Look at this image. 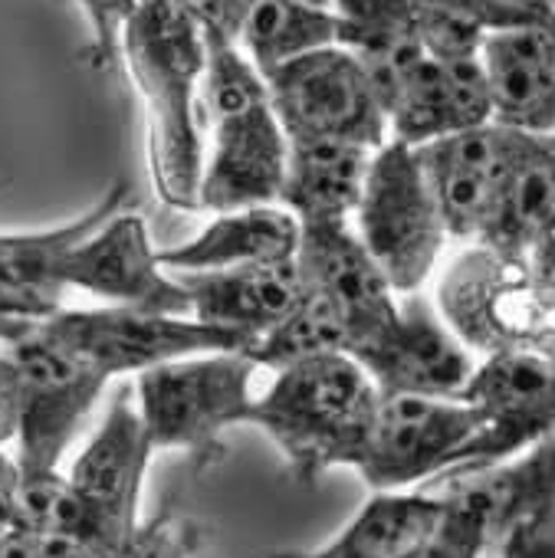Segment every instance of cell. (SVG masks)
<instances>
[{
  "label": "cell",
  "instance_id": "1",
  "mask_svg": "<svg viewBox=\"0 0 555 558\" xmlns=\"http://www.w3.org/2000/svg\"><path fill=\"white\" fill-rule=\"evenodd\" d=\"M122 60L145 106L155 194L171 210H197L207 47L174 0H148L122 34Z\"/></svg>",
  "mask_w": 555,
  "mask_h": 558
},
{
  "label": "cell",
  "instance_id": "2",
  "mask_svg": "<svg viewBox=\"0 0 555 558\" xmlns=\"http://www.w3.org/2000/svg\"><path fill=\"white\" fill-rule=\"evenodd\" d=\"M378 401L365 368L336 352L273 372L246 424L276 447L300 486H313L329 470L359 466Z\"/></svg>",
  "mask_w": 555,
  "mask_h": 558
},
{
  "label": "cell",
  "instance_id": "3",
  "mask_svg": "<svg viewBox=\"0 0 555 558\" xmlns=\"http://www.w3.org/2000/svg\"><path fill=\"white\" fill-rule=\"evenodd\" d=\"M204 168L197 210L280 204L290 138L273 112L263 73L233 44H204Z\"/></svg>",
  "mask_w": 555,
  "mask_h": 558
},
{
  "label": "cell",
  "instance_id": "4",
  "mask_svg": "<svg viewBox=\"0 0 555 558\" xmlns=\"http://www.w3.org/2000/svg\"><path fill=\"white\" fill-rule=\"evenodd\" d=\"M256 372L246 352H204L135 375V408L152 450L184 453L197 473L220 463L224 434L250 421Z\"/></svg>",
  "mask_w": 555,
  "mask_h": 558
},
{
  "label": "cell",
  "instance_id": "5",
  "mask_svg": "<svg viewBox=\"0 0 555 558\" xmlns=\"http://www.w3.org/2000/svg\"><path fill=\"white\" fill-rule=\"evenodd\" d=\"M437 313L473 355L535 349L555 336V296L526 259L473 243L441 276Z\"/></svg>",
  "mask_w": 555,
  "mask_h": 558
},
{
  "label": "cell",
  "instance_id": "6",
  "mask_svg": "<svg viewBox=\"0 0 555 558\" xmlns=\"http://www.w3.org/2000/svg\"><path fill=\"white\" fill-rule=\"evenodd\" d=\"M352 230L398 296H414L431 279L450 233L411 145L388 138L372 155Z\"/></svg>",
  "mask_w": 555,
  "mask_h": 558
},
{
  "label": "cell",
  "instance_id": "7",
  "mask_svg": "<svg viewBox=\"0 0 555 558\" xmlns=\"http://www.w3.org/2000/svg\"><path fill=\"white\" fill-rule=\"evenodd\" d=\"M8 352L21 378V427L14 444L17 480L57 476L109 378L53 342L40 326Z\"/></svg>",
  "mask_w": 555,
  "mask_h": 558
},
{
  "label": "cell",
  "instance_id": "8",
  "mask_svg": "<svg viewBox=\"0 0 555 558\" xmlns=\"http://www.w3.org/2000/svg\"><path fill=\"white\" fill-rule=\"evenodd\" d=\"M263 80L290 142L333 138L372 151L388 142V116L375 83L339 44L313 50Z\"/></svg>",
  "mask_w": 555,
  "mask_h": 558
},
{
  "label": "cell",
  "instance_id": "9",
  "mask_svg": "<svg viewBox=\"0 0 555 558\" xmlns=\"http://www.w3.org/2000/svg\"><path fill=\"white\" fill-rule=\"evenodd\" d=\"M40 329L76 352L89 365H96L109 381L135 378L165 362H178L204 352H250V342L204 326L191 316H158L119 306L96 310H57Z\"/></svg>",
  "mask_w": 555,
  "mask_h": 558
},
{
  "label": "cell",
  "instance_id": "10",
  "mask_svg": "<svg viewBox=\"0 0 555 558\" xmlns=\"http://www.w3.org/2000/svg\"><path fill=\"white\" fill-rule=\"evenodd\" d=\"M480 430L463 398L382 395L355 473L372 493L421 489L450 473Z\"/></svg>",
  "mask_w": 555,
  "mask_h": 558
},
{
  "label": "cell",
  "instance_id": "11",
  "mask_svg": "<svg viewBox=\"0 0 555 558\" xmlns=\"http://www.w3.org/2000/svg\"><path fill=\"white\" fill-rule=\"evenodd\" d=\"M463 401L476 411L480 430L460 463L444 476L503 463L555 434V355L545 349L486 355L476 362Z\"/></svg>",
  "mask_w": 555,
  "mask_h": 558
},
{
  "label": "cell",
  "instance_id": "12",
  "mask_svg": "<svg viewBox=\"0 0 555 558\" xmlns=\"http://www.w3.org/2000/svg\"><path fill=\"white\" fill-rule=\"evenodd\" d=\"M63 290H80L102 306L191 316L188 293L181 279L161 266L145 217L125 207L70 250Z\"/></svg>",
  "mask_w": 555,
  "mask_h": 558
},
{
  "label": "cell",
  "instance_id": "13",
  "mask_svg": "<svg viewBox=\"0 0 555 558\" xmlns=\"http://www.w3.org/2000/svg\"><path fill=\"white\" fill-rule=\"evenodd\" d=\"M378 395L411 398H463L476 355L450 332L431 300L401 296L398 313L385 329L349 352Z\"/></svg>",
  "mask_w": 555,
  "mask_h": 558
},
{
  "label": "cell",
  "instance_id": "14",
  "mask_svg": "<svg viewBox=\"0 0 555 558\" xmlns=\"http://www.w3.org/2000/svg\"><path fill=\"white\" fill-rule=\"evenodd\" d=\"M297 266L303 276V290L319 296L346 326L349 349L346 355L372 339L391 323L401 296L388 287V279L362 246L352 220L333 223H300Z\"/></svg>",
  "mask_w": 555,
  "mask_h": 558
},
{
  "label": "cell",
  "instance_id": "15",
  "mask_svg": "<svg viewBox=\"0 0 555 558\" xmlns=\"http://www.w3.org/2000/svg\"><path fill=\"white\" fill-rule=\"evenodd\" d=\"M476 243L526 259L539 279H555V148L548 138L512 129L509 165Z\"/></svg>",
  "mask_w": 555,
  "mask_h": 558
},
{
  "label": "cell",
  "instance_id": "16",
  "mask_svg": "<svg viewBox=\"0 0 555 558\" xmlns=\"http://www.w3.org/2000/svg\"><path fill=\"white\" fill-rule=\"evenodd\" d=\"M509 148L512 129L496 122L414 148L450 240H480L509 165Z\"/></svg>",
  "mask_w": 555,
  "mask_h": 558
},
{
  "label": "cell",
  "instance_id": "17",
  "mask_svg": "<svg viewBox=\"0 0 555 558\" xmlns=\"http://www.w3.org/2000/svg\"><path fill=\"white\" fill-rule=\"evenodd\" d=\"M388 138L421 148L427 142L493 122L486 80L476 60L421 57L385 102Z\"/></svg>",
  "mask_w": 555,
  "mask_h": 558
},
{
  "label": "cell",
  "instance_id": "18",
  "mask_svg": "<svg viewBox=\"0 0 555 558\" xmlns=\"http://www.w3.org/2000/svg\"><path fill=\"white\" fill-rule=\"evenodd\" d=\"M480 70L496 125L526 135L555 129V21L486 34Z\"/></svg>",
  "mask_w": 555,
  "mask_h": 558
},
{
  "label": "cell",
  "instance_id": "19",
  "mask_svg": "<svg viewBox=\"0 0 555 558\" xmlns=\"http://www.w3.org/2000/svg\"><path fill=\"white\" fill-rule=\"evenodd\" d=\"M191 303V319L233 332L256 345L276 323H283L303 296L297 259L263 263L217 272H174Z\"/></svg>",
  "mask_w": 555,
  "mask_h": 558
},
{
  "label": "cell",
  "instance_id": "20",
  "mask_svg": "<svg viewBox=\"0 0 555 558\" xmlns=\"http://www.w3.org/2000/svg\"><path fill=\"white\" fill-rule=\"evenodd\" d=\"M129 201V184H112L80 217L47 230H0V296L21 303L40 323L63 310V263L70 250L99 223L119 214Z\"/></svg>",
  "mask_w": 555,
  "mask_h": 558
},
{
  "label": "cell",
  "instance_id": "21",
  "mask_svg": "<svg viewBox=\"0 0 555 558\" xmlns=\"http://www.w3.org/2000/svg\"><path fill=\"white\" fill-rule=\"evenodd\" d=\"M300 220L280 204H260L217 214L191 240L161 246V266L168 272H217L263 263L297 259Z\"/></svg>",
  "mask_w": 555,
  "mask_h": 558
},
{
  "label": "cell",
  "instance_id": "22",
  "mask_svg": "<svg viewBox=\"0 0 555 558\" xmlns=\"http://www.w3.org/2000/svg\"><path fill=\"white\" fill-rule=\"evenodd\" d=\"M444 499L431 489L372 493L319 548H280L266 558H414L437 532Z\"/></svg>",
  "mask_w": 555,
  "mask_h": 558
},
{
  "label": "cell",
  "instance_id": "23",
  "mask_svg": "<svg viewBox=\"0 0 555 558\" xmlns=\"http://www.w3.org/2000/svg\"><path fill=\"white\" fill-rule=\"evenodd\" d=\"M372 155V148L333 138L290 142L280 207H287L300 223L352 220Z\"/></svg>",
  "mask_w": 555,
  "mask_h": 558
},
{
  "label": "cell",
  "instance_id": "24",
  "mask_svg": "<svg viewBox=\"0 0 555 558\" xmlns=\"http://www.w3.org/2000/svg\"><path fill=\"white\" fill-rule=\"evenodd\" d=\"M336 44L372 76L382 106L398 80L427 57L418 37V0H336Z\"/></svg>",
  "mask_w": 555,
  "mask_h": 558
},
{
  "label": "cell",
  "instance_id": "25",
  "mask_svg": "<svg viewBox=\"0 0 555 558\" xmlns=\"http://www.w3.org/2000/svg\"><path fill=\"white\" fill-rule=\"evenodd\" d=\"M339 37L333 11H313L293 0H246L240 50L243 57L269 76L313 50L333 47Z\"/></svg>",
  "mask_w": 555,
  "mask_h": 558
},
{
  "label": "cell",
  "instance_id": "26",
  "mask_svg": "<svg viewBox=\"0 0 555 558\" xmlns=\"http://www.w3.org/2000/svg\"><path fill=\"white\" fill-rule=\"evenodd\" d=\"M349 349V332L342 319L313 293L303 290L300 303L290 310L283 323H276L256 345L246 352L260 368L280 372L287 365H300L319 355H336Z\"/></svg>",
  "mask_w": 555,
  "mask_h": 558
},
{
  "label": "cell",
  "instance_id": "27",
  "mask_svg": "<svg viewBox=\"0 0 555 558\" xmlns=\"http://www.w3.org/2000/svg\"><path fill=\"white\" fill-rule=\"evenodd\" d=\"M493 545L499 558H555V489L522 509Z\"/></svg>",
  "mask_w": 555,
  "mask_h": 558
},
{
  "label": "cell",
  "instance_id": "28",
  "mask_svg": "<svg viewBox=\"0 0 555 558\" xmlns=\"http://www.w3.org/2000/svg\"><path fill=\"white\" fill-rule=\"evenodd\" d=\"M441 499H444V519L434 538L414 558H483V551L490 548V532L483 519L470 506L450 496H441Z\"/></svg>",
  "mask_w": 555,
  "mask_h": 558
},
{
  "label": "cell",
  "instance_id": "29",
  "mask_svg": "<svg viewBox=\"0 0 555 558\" xmlns=\"http://www.w3.org/2000/svg\"><path fill=\"white\" fill-rule=\"evenodd\" d=\"M76 4L86 14L89 31H93L89 63L96 70H106L116 60H122V34L148 0H76Z\"/></svg>",
  "mask_w": 555,
  "mask_h": 558
},
{
  "label": "cell",
  "instance_id": "30",
  "mask_svg": "<svg viewBox=\"0 0 555 558\" xmlns=\"http://www.w3.org/2000/svg\"><path fill=\"white\" fill-rule=\"evenodd\" d=\"M178 11L197 27L204 44L240 47L246 0H174Z\"/></svg>",
  "mask_w": 555,
  "mask_h": 558
},
{
  "label": "cell",
  "instance_id": "31",
  "mask_svg": "<svg viewBox=\"0 0 555 558\" xmlns=\"http://www.w3.org/2000/svg\"><path fill=\"white\" fill-rule=\"evenodd\" d=\"M21 427V378L8 349H0V457L17 444Z\"/></svg>",
  "mask_w": 555,
  "mask_h": 558
},
{
  "label": "cell",
  "instance_id": "32",
  "mask_svg": "<svg viewBox=\"0 0 555 558\" xmlns=\"http://www.w3.org/2000/svg\"><path fill=\"white\" fill-rule=\"evenodd\" d=\"M490 4L509 21V27L555 21V0H490Z\"/></svg>",
  "mask_w": 555,
  "mask_h": 558
},
{
  "label": "cell",
  "instance_id": "33",
  "mask_svg": "<svg viewBox=\"0 0 555 558\" xmlns=\"http://www.w3.org/2000/svg\"><path fill=\"white\" fill-rule=\"evenodd\" d=\"M152 558H201V535H191V538H184V542H178V545H171Z\"/></svg>",
  "mask_w": 555,
  "mask_h": 558
},
{
  "label": "cell",
  "instance_id": "34",
  "mask_svg": "<svg viewBox=\"0 0 555 558\" xmlns=\"http://www.w3.org/2000/svg\"><path fill=\"white\" fill-rule=\"evenodd\" d=\"M293 4L313 8V11H333L336 14V0H293Z\"/></svg>",
  "mask_w": 555,
  "mask_h": 558
},
{
  "label": "cell",
  "instance_id": "35",
  "mask_svg": "<svg viewBox=\"0 0 555 558\" xmlns=\"http://www.w3.org/2000/svg\"><path fill=\"white\" fill-rule=\"evenodd\" d=\"M542 138H548V142H552V148H555V129H552L548 135H542Z\"/></svg>",
  "mask_w": 555,
  "mask_h": 558
},
{
  "label": "cell",
  "instance_id": "36",
  "mask_svg": "<svg viewBox=\"0 0 555 558\" xmlns=\"http://www.w3.org/2000/svg\"><path fill=\"white\" fill-rule=\"evenodd\" d=\"M545 283H548V290H552V296H555V279H545Z\"/></svg>",
  "mask_w": 555,
  "mask_h": 558
}]
</instances>
